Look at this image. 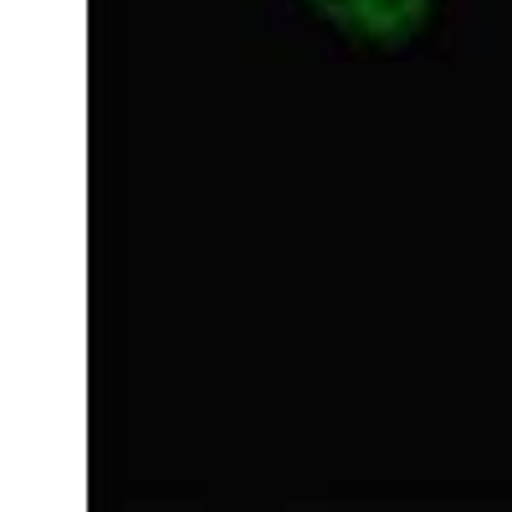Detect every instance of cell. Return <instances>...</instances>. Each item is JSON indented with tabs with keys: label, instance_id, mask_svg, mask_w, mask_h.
Returning <instances> with one entry per match:
<instances>
[{
	"label": "cell",
	"instance_id": "1",
	"mask_svg": "<svg viewBox=\"0 0 512 512\" xmlns=\"http://www.w3.org/2000/svg\"><path fill=\"white\" fill-rule=\"evenodd\" d=\"M308 6L354 41H374V47H405L431 16V0H308Z\"/></svg>",
	"mask_w": 512,
	"mask_h": 512
}]
</instances>
